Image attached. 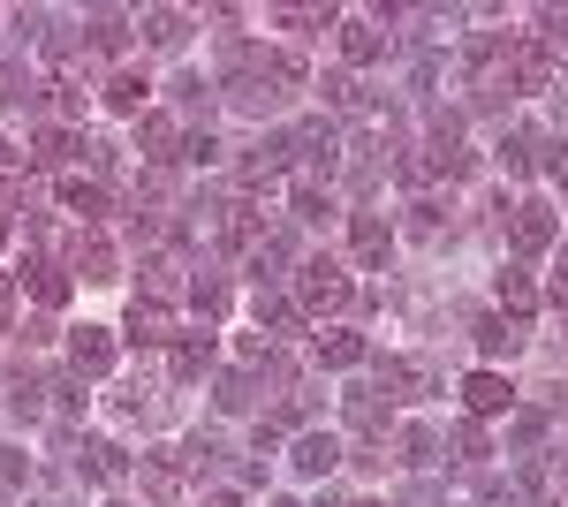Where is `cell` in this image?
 <instances>
[{
  "label": "cell",
  "instance_id": "836d02e7",
  "mask_svg": "<svg viewBox=\"0 0 568 507\" xmlns=\"http://www.w3.org/2000/svg\"><path fill=\"white\" fill-rule=\"evenodd\" d=\"M561 303H568V243H561Z\"/></svg>",
  "mask_w": 568,
  "mask_h": 507
},
{
  "label": "cell",
  "instance_id": "2e32d148",
  "mask_svg": "<svg viewBox=\"0 0 568 507\" xmlns=\"http://www.w3.org/2000/svg\"><path fill=\"white\" fill-rule=\"evenodd\" d=\"M84 45H91V53H122V45H130V16L99 8V16L84 23Z\"/></svg>",
  "mask_w": 568,
  "mask_h": 507
},
{
  "label": "cell",
  "instance_id": "f546056e",
  "mask_svg": "<svg viewBox=\"0 0 568 507\" xmlns=\"http://www.w3.org/2000/svg\"><path fill=\"white\" fill-rule=\"evenodd\" d=\"M190 303L205 311V326H213V318H227V288H220V281H205V273L190 281Z\"/></svg>",
  "mask_w": 568,
  "mask_h": 507
},
{
  "label": "cell",
  "instance_id": "d590c367",
  "mask_svg": "<svg viewBox=\"0 0 568 507\" xmlns=\"http://www.w3.org/2000/svg\"><path fill=\"white\" fill-rule=\"evenodd\" d=\"M318 507H342V500H334V493H326V500H318Z\"/></svg>",
  "mask_w": 568,
  "mask_h": 507
},
{
  "label": "cell",
  "instance_id": "3957f363",
  "mask_svg": "<svg viewBox=\"0 0 568 507\" xmlns=\"http://www.w3.org/2000/svg\"><path fill=\"white\" fill-rule=\"evenodd\" d=\"M561 235V220H554V205H538V197H524V205H508V251L530 257V251H546Z\"/></svg>",
  "mask_w": 568,
  "mask_h": 507
},
{
  "label": "cell",
  "instance_id": "f35d334b",
  "mask_svg": "<svg viewBox=\"0 0 568 507\" xmlns=\"http://www.w3.org/2000/svg\"><path fill=\"white\" fill-rule=\"evenodd\" d=\"M561 311H568V303H561Z\"/></svg>",
  "mask_w": 568,
  "mask_h": 507
},
{
  "label": "cell",
  "instance_id": "5b68a950",
  "mask_svg": "<svg viewBox=\"0 0 568 507\" xmlns=\"http://www.w3.org/2000/svg\"><path fill=\"white\" fill-rule=\"evenodd\" d=\"M342 417H349L356 439H387V417H394L387 386H349V394H342Z\"/></svg>",
  "mask_w": 568,
  "mask_h": 507
},
{
  "label": "cell",
  "instance_id": "8fae6325",
  "mask_svg": "<svg viewBox=\"0 0 568 507\" xmlns=\"http://www.w3.org/2000/svg\"><path fill=\"white\" fill-rule=\"evenodd\" d=\"M288 463L304 469V477H334V469H342V439H334V432H304Z\"/></svg>",
  "mask_w": 568,
  "mask_h": 507
},
{
  "label": "cell",
  "instance_id": "7c38bea8",
  "mask_svg": "<svg viewBox=\"0 0 568 507\" xmlns=\"http://www.w3.org/2000/svg\"><path fill=\"white\" fill-rule=\"evenodd\" d=\"M23 281H31L39 311H61V303H69V265H53V257H31V265H23Z\"/></svg>",
  "mask_w": 568,
  "mask_h": 507
},
{
  "label": "cell",
  "instance_id": "4dcf8cb0",
  "mask_svg": "<svg viewBox=\"0 0 568 507\" xmlns=\"http://www.w3.org/2000/svg\"><path fill=\"white\" fill-rule=\"evenodd\" d=\"M23 477H31V463H23L16 447H0V500H8V493H23Z\"/></svg>",
  "mask_w": 568,
  "mask_h": 507
},
{
  "label": "cell",
  "instance_id": "e575fe53",
  "mask_svg": "<svg viewBox=\"0 0 568 507\" xmlns=\"http://www.w3.org/2000/svg\"><path fill=\"white\" fill-rule=\"evenodd\" d=\"M213 507H243V500H235V493H220V500H213Z\"/></svg>",
  "mask_w": 568,
  "mask_h": 507
},
{
  "label": "cell",
  "instance_id": "9a60e30c",
  "mask_svg": "<svg viewBox=\"0 0 568 507\" xmlns=\"http://www.w3.org/2000/svg\"><path fill=\"white\" fill-rule=\"evenodd\" d=\"M530 311H538V281H530L524 265H508V273H500V318H516V326H524Z\"/></svg>",
  "mask_w": 568,
  "mask_h": 507
},
{
  "label": "cell",
  "instance_id": "30bf717a",
  "mask_svg": "<svg viewBox=\"0 0 568 507\" xmlns=\"http://www.w3.org/2000/svg\"><path fill=\"white\" fill-rule=\"evenodd\" d=\"M182 485H190V463H175V455H144V500L175 507Z\"/></svg>",
  "mask_w": 568,
  "mask_h": 507
},
{
  "label": "cell",
  "instance_id": "ba28073f",
  "mask_svg": "<svg viewBox=\"0 0 568 507\" xmlns=\"http://www.w3.org/2000/svg\"><path fill=\"white\" fill-rule=\"evenodd\" d=\"M130 341L136 348H160V341H175V311L160 296H136L130 303Z\"/></svg>",
  "mask_w": 568,
  "mask_h": 507
},
{
  "label": "cell",
  "instance_id": "83f0119b",
  "mask_svg": "<svg viewBox=\"0 0 568 507\" xmlns=\"http://www.w3.org/2000/svg\"><path fill=\"white\" fill-rule=\"evenodd\" d=\"M485 455H493V439H485V424H478V417H463V424H455V463H470V469H478Z\"/></svg>",
  "mask_w": 568,
  "mask_h": 507
},
{
  "label": "cell",
  "instance_id": "d6a6232c",
  "mask_svg": "<svg viewBox=\"0 0 568 507\" xmlns=\"http://www.w3.org/2000/svg\"><path fill=\"white\" fill-rule=\"evenodd\" d=\"M8 303H16V288H8V273H0V334H8Z\"/></svg>",
  "mask_w": 568,
  "mask_h": 507
},
{
  "label": "cell",
  "instance_id": "1f68e13d",
  "mask_svg": "<svg viewBox=\"0 0 568 507\" xmlns=\"http://www.w3.org/2000/svg\"><path fill=\"white\" fill-rule=\"evenodd\" d=\"M409 227L417 235H439V205H409Z\"/></svg>",
  "mask_w": 568,
  "mask_h": 507
},
{
  "label": "cell",
  "instance_id": "6da1fadb",
  "mask_svg": "<svg viewBox=\"0 0 568 507\" xmlns=\"http://www.w3.org/2000/svg\"><path fill=\"white\" fill-rule=\"evenodd\" d=\"M296 84H304V61H296V53H258V45H235V53H227V77H220V91H227L243 114L288 107Z\"/></svg>",
  "mask_w": 568,
  "mask_h": 507
},
{
  "label": "cell",
  "instance_id": "f1b7e54d",
  "mask_svg": "<svg viewBox=\"0 0 568 507\" xmlns=\"http://www.w3.org/2000/svg\"><path fill=\"white\" fill-rule=\"evenodd\" d=\"M402 463H409V469L439 463V439H433V432H425V424H409V432H402Z\"/></svg>",
  "mask_w": 568,
  "mask_h": 507
},
{
  "label": "cell",
  "instance_id": "52a82bcc",
  "mask_svg": "<svg viewBox=\"0 0 568 507\" xmlns=\"http://www.w3.org/2000/svg\"><path fill=\"white\" fill-rule=\"evenodd\" d=\"M387 251H394V227L379 220V212H356V220H349V257L379 273V265H387Z\"/></svg>",
  "mask_w": 568,
  "mask_h": 507
},
{
  "label": "cell",
  "instance_id": "d6986e66",
  "mask_svg": "<svg viewBox=\"0 0 568 507\" xmlns=\"http://www.w3.org/2000/svg\"><path fill=\"white\" fill-rule=\"evenodd\" d=\"M69 273H84V281H114V251H106L99 235H77V251H69Z\"/></svg>",
  "mask_w": 568,
  "mask_h": 507
},
{
  "label": "cell",
  "instance_id": "cb8c5ba5",
  "mask_svg": "<svg viewBox=\"0 0 568 507\" xmlns=\"http://www.w3.org/2000/svg\"><path fill=\"white\" fill-rule=\"evenodd\" d=\"M213 364V334H182L175 341V379H197Z\"/></svg>",
  "mask_w": 568,
  "mask_h": 507
},
{
  "label": "cell",
  "instance_id": "484cf974",
  "mask_svg": "<svg viewBox=\"0 0 568 507\" xmlns=\"http://www.w3.org/2000/svg\"><path fill=\"white\" fill-rule=\"evenodd\" d=\"M251 311H258V326H273V334H296V303H288V296L258 288V296H251Z\"/></svg>",
  "mask_w": 568,
  "mask_h": 507
},
{
  "label": "cell",
  "instance_id": "8992f818",
  "mask_svg": "<svg viewBox=\"0 0 568 507\" xmlns=\"http://www.w3.org/2000/svg\"><path fill=\"white\" fill-rule=\"evenodd\" d=\"M69 372H77V379H106V372H114V334H106V326H77V334H69Z\"/></svg>",
  "mask_w": 568,
  "mask_h": 507
},
{
  "label": "cell",
  "instance_id": "5bb4252c",
  "mask_svg": "<svg viewBox=\"0 0 568 507\" xmlns=\"http://www.w3.org/2000/svg\"><path fill=\"white\" fill-rule=\"evenodd\" d=\"M136 144H144V160H152V168H168V160L190 152V144H182V129L168 122V114H144V136H136Z\"/></svg>",
  "mask_w": 568,
  "mask_h": 507
},
{
  "label": "cell",
  "instance_id": "7a4b0ae2",
  "mask_svg": "<svg viewBox=\"0 0 568 507\" xmlns=\"http://www.w3.org/2000/svg\"><path fill=\"white\" fill-rule=\"evenodd\" d=\"M296 296H304V311H342V303H349V265H342V257H304Z\"/></svg>",
  "mask_w": 568,
  "mask_h": 507
},
{
  "label": "cell",
  "instance_id": "4fadbf2b",
  "mask_svg": "<svg viewBox=\"0 0 568 507\" xmlns=\"http://www.w3.org/2000/svg\"><path fill=\"white\" fill-rule=\"evenodd\" d=\"M342 53H349L356 69H364V61H379V53H387V31H379V16H349V23H342Z\"/></svg>",
  "mask_w": 568,
  "mask_h": 507
},
{
  "label": "cell",
  "instance_id": "277c9868",
  "mask_svg": "<svg viewBox=\"0 0 568 507\" xmlns=\"http://www.w3.org/2000/svg\"><path fill=\"white\" fill-rule=\"evenodd\" d=\"M379 386H387V402H425V394H439V372L425 356H387L379 364Z\"/></svg>",
  "mask_w": 568,
  "mask_h": 507
},
{
  "label": "cell",
  "instance_id": "7402d4cb",
  "mask_svg": "<svg viewBox=\"0 0 568 507\" xmlns=\"http://www.w3.org/2000/svg\"><path fill=\"white\" fill-rule=\"evenodd\" d=\"M213 402H220V409H227V417H243V409L258 402V379H251V372H227V379L213 386Z\"/></svg>",
  "mask_w": 568,
  "mask_h": 507
},
{
  "label": "cell",
  "instance_id": "4316f807",
  "mask_svg": "<svg viewBox=\"0 0 568 507\" xmlns=\"http://www.w3.org/2000/svg\"><path fill=\"white\" fill-rule=\"evenodd\" d=\"M77 469H84V477H99V485H114V477H122V447H106V439H99V447H84V455H77Z\"/></svg>",
  "mask_w": 568,
  "mask_h": 507
},
{
  "label": "cell",
  "instance_id": "603a6c76",
  "mask_svg": "<svg viewBox=\"0 0 568 507\" xmlns=\"http://www.w3.org/2000/svg\"><path fill=\"white\" fill-rule=\"evenodd\" d=\"M144 39L152 45H182L190 39V16H182V8H152V16H144Z\"/></svg>",
  "mask_w": 568,
  "mask_h": 507
},
{
  "label": "cell",
  "instance_id": "44dd1931",
  "mask_svg": "<svg viewBox=\"0 0 568 507\" xmlns=\"http://www.w3.org/2000/svg\"><path fill=\"white\" fill-rule=\"evenodd\" d=\"M0 107H39V84L23 61H0Z\"/></svg>",
  "mask_w": 568,
  "mask_h": 507
},
{
  "label": "cell",
  "instance_id": "74e56055",
  "mask_svg": "<svg viewBox=\"0 0 568 507\" xmlns=\"http://www.w3.org/2000/svg\"><path fill=\"white\" fill-rule=\"evenodd\" d=\"M356 507H379V500H356Z\"/></svg>",
  "mask_w": 568,
  "mask_h": 507
},
{
  "label": "cell",
  "instance_id": "d4e9b609",
  "mask_svg": "<svg viewBox=\"0 0 568 507\" xmlns=\"http://www.w3.org/2000/svg\"><path fill=\"white\" fill-rule=\"evenodd\" d=\"M61 205L77 212V220H99V212H106V190H99V182H77V174H69V182H61Z\"/></svg>",
  "mask_w": 568,
  "mask_h": 507
},
{
  "label": "cell",
  "instance_id": "9c48e42d",
  "mask_svg": "<svg viewBox=\"0 0 568 507\" xmlns=\"http://www.w3.org/2000/svg\"><path fill=\"white\" fill-rule=\"evenodd\" d=\"M463 402H470V417H500V409H516V386L500 379V372H470Z\"/></svg>",
  "mask_w": 568,
  "mask_h": 507
},
{
  "label": "cell",
  "instance_id": "ac0fdd59",
  "mask_svg": "<svg viewBox=\"0 0 568 507\" xmlns=\"http://www.w3.org/2000/svg\"><path fill=\"white\" fill-rule=\"evenodd\" d=\"M144 99H152V84H144L136 69H114V77H106V107H114V114H144Z\"/></svg>",
  "mask_w": 568,
  "mask_h": 507
},
{
  "label": "cell",
  "instance_id": "e0dca14e",
  "mask_svg": "<svg viewBox=\"0 0 568 507\" xmlns=\"http://www.w3.org/2000/svg\"><path fill=\"white\" fill-rule=\"evenodd\" d=\"M318 364H334V372L364 364V334H349V326H326V334H318Z\"/></svg>",
  "mask_w": 568,
  "mask_h": 507
},
{
  "label": "cell",
  "instance_id": "ffe728a7",
  "mask_svg": "<svg viewBox=\"0 0 568 507\" xmlns=\"http://www.w3.org/2000/svg\"><path fill=\"white\" fill-rule=\"evenodd\" d=\"M478 348L485 356H516L524 348V326L516 318H478Z\"/></svg>",
  "mask_w": 568,
  "mask_h": 507
},
{
  "label": "cell",
  "instance_id": "8d00e7d4",
  "mask_svg": "<svg viewBox=\"0 0 568 507\" xmlns=\"http://www.w3.org/2000/svg\"><path fill=\"white\" fill-rule=\"evenodd\" d=\"M265 507H296V500H265Z\"/></svg>",
  "mask_w": 568,
  "mask_h": 507
}]
</instances>
